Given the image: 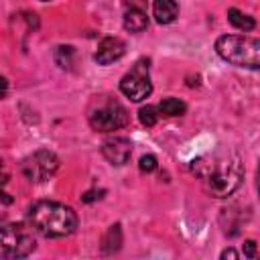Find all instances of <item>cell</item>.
Instances as JSON below:
<instances>
[{
    "label": "cell",
    "mask_w": 260,
    "mask_h": 260,
    "mask_svg": "<svg viewBox=\"0 0 260 260\" xmlns=\"http://www.w3.org/2000/svg\"><path fill=\"white\" fill-rule=\"evenodd\" d=\"M191 171L203 181L207 193H211L217 199L230 197L242 185V179H244L242 160L232 150L199 156L193 160Z\"/></svg>",
    "instance_id": "obj_1"
},
{
    "label": "cell",
    "mask_w": 260,
    "mask_h": 260,
    "mask_svg": "<svg viewBox=\"0 0 260 260\" xmlns=\"http://www.w3.org/2000/svg\"><path fill=\"white\" fill-rule=\"evenodd\" d=\"M26 221L37 234L45 238H65L75 232L77 213L65 203L41 199L26 209Z\"/></svg>",
    "instance_id": "obj_2"
},
{
    "label": "cell",
    "mask_w": 260,
    "mask_h": 260,
    "mask_svg": "<svg viewBox=\"0 0 260 260\" xmlns=\"http://www.w3.org/2000/svg\"><path fill=\"white\" fill-rule=\"evenodd\" d=\"M215 53L234 67L260 73V39L223 35L215 41Z\"/></svg>",
    "instance_id": "obj_3"
},
{
    "label": "cell",
    "mask_w": 260,
    "mask_h": 260,
    "mask_svg": "<svg viewBox=\"0 0 260 260\" xmlns=\"http://www.w3.org/2000/svg\"><path fill=\"white\" fill-rule=\"evenodd\" d=\"M37 240L24 223H6L2 225V240H0V256L4 260L26 258L35 252Z\"/></svg>",
    "instance_id": "obj_4"
},
{
    "label": "cell",
    "mask_w": 260,
    "mask_h": 260,
    "mask_svg": "<svg viewBox=\"0 0 260 260\" xmlns=\"http://www.w3.org/2000/svg\"><path fill=\"white\" fill-rule=\"evenodd\" d=\"M120 91L130 98L132 102H142L152 93V81H150V61L138 59L128 73L120 79Z\"/></svg>",
    "instance_id": "obj_5"
},
{
    "label": "cell",
    "mask_w": 260,
    "mask_h": 260,
    "mask_svg": "<svg viewBox=\"0 0 260 260\" xmlns=\"http://www.w3.org/2000/svg\"><path fill=\"white\" fill-rule=\"evenodd\" d=\"M59 169V156L51 150H37L20 160V173L30 183H45L49 181Z\"/></svg>",
    "instance_id": "obj_6"
},
{
    "label": "cell",
    "mask_w": 260,
    "mask_h": 260,
    "mask_svg": "<svg viewBox=\"0 0 260 260\" xmlns=\"http://www.w3.org/2000/svg\"><path fill=\"white\" fill-rule=\"evenodd\" d=\"M128 124V112L122 104L110 100L89 114V126L98 132H114Z\"/></svg>",
    "instance_id": "obj_7"
},
{
    "label": "cell",
    "mask_w": 260,
    "mask_h": 260,
    "mask_svg": "<svg viewBox=\"0 0 260 260\" xmlns=\"http://www.w3.org/2000/svg\"><path fill=\"white\" fill-rule=\"evenodd\" d=\"M124 28L130 32H142L148 26L146 0H124Z\"/></svg>",
    "instance_id": "obj_8"
},
{
    "label": "cell",
    "mask_w": 260,
    "mask_h": 260,
    "mask_svg": "<svg viewBox=\"0 0 260 260\" xmlns=\"http://www.w3.org/2000/svg\"><path fill=\"white\" fill-rule=\"evenodd\" d=\"M102 154L106 156V160L110 165H116V167H122L130 160V154H132V142L124 136H114V138H108L104 144H102Z\"/></svg>",
    "instance_id": "obj_9"
},
{
    "label": "cell",
    "mask_w": 260,
    "mask_h": 260,
    "mask_svg": "<svg viewBox=\"0 0 260 260\" xmlns=\"http://www.w3.org/2000/svg\"><path fill=\"white\" fill-rule=\"evenodd\" d=\"M124 53H126V45H124L122 39H118V37H106V39L100 41L93 59H95L98 65H110V63L122 59Z\"/></svg>",
    "instance_id": "obj_10"
},
{
    "label": "cell",
    "mask_w": 260,
    "mask_h": 260,
    "mask_svg": "<svg viewBox=\"0 0 260 260\" xmlns=\"http://www.w3.org/2000/svg\"><path fill=\"white\" fill-rule=\"evenodd\" d=\"M152 12L158 24H171L179 16V6L175 0H154Z\"/></svg>",
    "instance_id": "obj_11"
},
{
    "label": "cell",
    "mask_w": 260,
    "mask_h": 260,
    "mask_svg": "<svg viewBox=\"0 0 260 260\" xmlns=\"http://www.w3.org/2000/svg\"><path fill=\"white\" fill-rule=\"evenodd\" d=\"M120 246H122V228H120V223H114V225H110V230L106 232V236L102 240V252L114 254L120 250Z\"/></svg>",
    "instance_id": "obj_12"
},
{
    "label": "cell",
    "mask_w": 260,
    "mask_h": 260,
    "mask_svg": "<svg viewBox=\"0 0 260 260\" xmlns=\"http://www.w3.org/2000/svg\"><path fill=\"white\" fill-rule=\"evenodd\" d=\"M228 20H230L232 26H236L238 30H244V32L254 30V26H256V20H254L252 16L240 12L238 8H230V10H228Z\"/></svg>",
    "instance_id": "obj_13"
},
{
    "label": "cell",
    "mask_w": 260,
    "mask_h": 260,
    "mask_svg": "<svg viewBox=\"0 0 260 260\" xmlns=\"http://www.w3.org/2000/svg\"><path fill=\"white\" fill-rule=\"evenodd\" d=\"M158 110H160V114H167V116H181L187 112V104L177 98H165L158 104Z\"/></svg>",
    "instance_id": "obj_14"
},
{
    "label": "cell",
    "mask_w": 260,
    "mask_h": 260,
    "mask_svg": "<svg viewBox=\"0 0 260 260\" xmlns=\"http://www.w3.org/2000/svg\"><path fill=\"white\" fill-rule=\"evenodd\" d=\"M160 110L158 108H154V106H142L140 110H138V120H140V124L142 126H146V128H152L156 122H158V114Z\"/></svg>",
    "instance_id": "obj_15"
},
{
    "label": "cell",
    "mask_w": 260,
    "mask_h": 260,
    "mask_svg": "<svg viewBox=\"0 0 260 260\" xmlns=\"http://www.w3.org/2000/svg\"><path fill=\"white\" fill-rule=\"evenodd\" d=\"M55 61L61 69H71V65H73V47H57Z\"/></svg>",
    "instance_id": "obj_16"
},
{
    "label": "cell",
    "mask_w": 260,
    "mask_h": 260,
    "mask_svg": "<svg viewBox=\"0 0 260 260\" xmlns=\"http://www.w3.org/2000/svg\"><path fill=\"white\" fill-rule=\"evenodd\" d=\"M138 167H140V171H142V173H154V171H156V167H158L156 156H154V154H144V156H140Z\"/></svg>",
    "instance_id": "obj_17"
},
{
    "label": "cell",
    "mask_w": 260,
    "mask_h": 260,
    "mask_svg": "<svg viewBox=\"0 0 260 260\" xmlns=\"http://www.w3.org/2000/svg\"><path fill=\"white\" fill-rule=\"evenodd\" d=\"M244 256H248V258L256 256V242L254 240H246L244 242Z\"/></svg>",
    "instance_id": "obj_18"
},
{
    "label": "cell",
    "mask_w": 260,
    "mask_h": 260,
    "mask_svg": "<svg viewBox=\"0 0 260 260\" xmlns=\"http://www.w3.org/2000/svg\"><path fill=\"white\" fill-rule=\"evenodd\" d=\"M221 258H234V260H236V258H240V254H238L236 250L228 248V250H223V252H221Z\"/></svg>",
    "instance_id": "obj_19"
},
{
    "label": "cell",
    "mask_w": 260,
    "mask_h": 260,
    "mask_svg": "<svg viewBox=\"0 0 260 260\" xmlns=\"http://www.w3.org/2000/svg\"><path fill=\"white\" fill-rule=\"evenodd\" d=\"M256 187L260 191V165H258V171H256Z\"/></svg>",
    "instance_id": "obj_20"
},
{
    "label": "cell",
    "mask_w": 260,
    "mask_h": 260,
    "mask_svg": "<svg viewBox=\"0 0 260 260\" xmlns=\"http://www.w3.org/2000/svg\"><path fill=\"white\" fill-rule=\"evenodd\" d=\"M41 2H47V0H41Z\"/></svg>",
    "instance_id": "obj_21"
}]
</instances>
